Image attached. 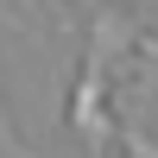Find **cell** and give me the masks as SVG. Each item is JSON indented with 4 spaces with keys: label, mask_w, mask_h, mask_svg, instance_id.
I'll return each mask as SVG.
<instances>
[{
    "label": "cell",
    "mask_w": 158,
    "mask_h": 158,
    "mask_svg": "<svg viewBox=\"0 0 158 158\" xmlns=\"http://www.w3.org/2000/svg\"><path fill=\"white\" fill-rule=\"evenodd\" d=\"M108 38H114V25L101 19V32H95V51H89V70H82V89H76V101H70V127L82 133V146L101 158V146H108V120H101V89H108Z\"/></svg>",
    "instance_id": "6da1fadb"
},
{
    "label": "cell",
    "mask_w": 158,
    "mask_h": 158,
    "mask_svg": "<svg viewBox=\"0 0 158 158\" xmlns=\"http://www.w3.org/2000/svg\"><path fill=\"white\" fill-rule=\"evenodd\" d=\"M120 146L133 152V158H158V139H146L139 127H120Z\"/></svg>",
    "instance_id": "7a4b0ae2"
}]
</instances>
